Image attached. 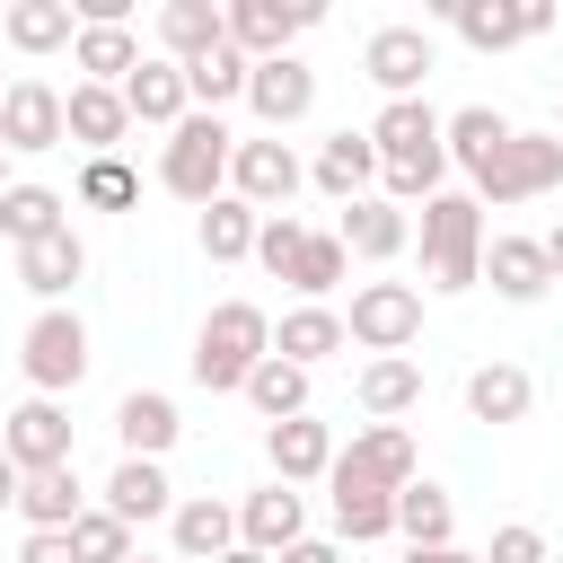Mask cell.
Segmentation results:
<instances>
[{
	"mask_svg": "<svg viewBox=\"0 0 563 563\" xmlns=\"http://www.w3.org/2000/svg\"><path fill=\"white\" fill-rule=\"evenodd\" d=\"M0 150L9 158L62 150V88L53 79H9V97H0Z\"/></svg>",
	"mask_w": 563,
	"mask_h": 563,
	"instance_id": "obj_13",
	"label": "cell"
},
{
	"mask_svg": "<svg viewBox=\"0 0 563 563\" xmlns=\"http://www.w3.org/2000/svg\"><path fill=\"white\" fill-rule=\"evenodd\" d=\"M0 35H9L18 53H62V44L79 35V9H70V0H9V9H0Z\"/></svg>",
	"mask_w": 563,
	"mask_h": 563,
	"instance_id": "obj_31",
	"label": "cell"
},
{
	"mask_svg": "<svg viewBox=\"0 0 563 563\" xmlns=\"http://www.w3.org/2000/svg\"><path fill=\"white\" fill-rule=\"evenodd\" d=\"M449 26H457L475 53H510V44L545 35L554 9H545V0H449Z\"/></svg>",
	"mask_w": 563,
	"mask_h": 563,
	"instance_id": "obj_11",
	"label": "cell"
},
{
	"mask_svg": "<svg viewBox=\"0 0 563 563\" xmlns=\"http://www.w3.org/2000/svg\"><path fill=\"white\" fill-rule=\"evenodd\" d=\"M88 501H79V466H44V475H18V519L26 528H70Z\"/></svg>",
	"mask_w": 563,
	"mask_h": 563,
	"instance_id": "obj_34",
	"label": "cell"
},
{
	"mask_svg": "<svg viewBox=\"0 0 563 563\" xmlns=\"http://www.w3.org/2000/svg\"><path fill=\"white\" fill-rule=\"evenodd\" d=\"M413 238H422V282H431V290L457 299V290L484 282V202H475L466 185H440V194L422 202Z\"/></svg>",
	"mask_w": 563,
	"mask_h": 563,
	"instance_id": "obj_1",
	"label": "cell"
},
{
	"mask_svg": "<svg viewBox=\"0 0 563 563\" xmlns=\"http://www.w3.org/2000/svg\"><path fill=\"white\" fill-rule=\"evenodd\" d=\"M18 563H79V554H70V528H26Z\"/></svg>",
	"mask_w": 563,
	"mask_h": 563,
	"instance_id": "obj_45",
	"label": "cell"
},
{
	"mask_svg": "<svg viewBox=\"0 0 563 563\" xmlns=\"http://www.w3.org/2000/svg\"><path fill=\"white\" fill-rule=\"evenodd\" d=\"M194 238H202L211 264H246V255H255V211H246L238 194H220V202H202V229H194Z\"/></svg>",
	"mask_w": 563,
	"mask_h": 563,
	"instance_id": "obj_40",
	"label": "cell"
},
{
	"mask_svg": "<svg viewBox=\"0 0 563 563\" xmlns=\"http://www.w3.org/2000/svg\"><path fill=\"white\" fill-rule=\"evenodd\" d=\"M123 114H132V123H158V132H176V123L194 114V97H185V70H176L167 53H158V62L141 53V70L123 79Z\"/></svg>",
	"mask_w": 563,
	"mask_h": 563,
	"instance_id": "obj_22",
	"label": "cell"
},
{
	"mask_svg": "<svg viewBox=\"0 0 563 563\" xmlns=\"http://www.w3.org/2000/svg\"><path fill=\"white\" fill-rule=\"evenodd\" d=\"M123 563H158V554H123Z\"/></svg>",
	"mask_w": 563,
	"mask_h": 563,
	"instance_id": "obj_52",
	"label": "cell"
},
{
	"mask_svg": "<svg viewBox=\"0 0 563 563\" xmlns=\"http://www.w3.org/2000/svg\"><path fill=\"white\" fill-rule=\"evenodd\" d=\"M440 141H449V167H484L501 141H510V114H493V106H457V114H440Z\"/></svg>",
	"mask_w": 563,
	"mask_h": 563,
	"instance_id": "obj_36",
	"label": "cell"
},
{
	"mask_svg": "<svg viewBox=\"0 0 563 563\" xmlns=\"http://www.w3.org/2000/svg\"><path fill=\"white\" fill-rule=\"evenodd\" d=\"M123 132H132V114H123V88H70L62 97V141H79L88 158H123Z\"/></svg>",
	"mask_w": 563,
	"mask_h": 563,
	"instance_id": "obj_17",
	"label": "cell"
},
{
	"mask_svg": "<svg viewBox=\"0 0 563 563\" xmlns=\"http://www.w3.org/2000/svg\"><path fill=\"white\" fill-rule=\"evenodd\" d=\"M220 563H264V554H246V545H229V554H220Z\"/></svg>",
	"mask_w": 563,
	"mask_h": 563,
	"instance_id": "obj_50",
	"label": "cell"
},
{
	"mask_svg": "<svg viewBox=\"0 0 563 563\" xmlns=\"http://www.w3.org/2000/svg\"><path fill=\"white\" fill-rule=\"evenodd\" d=\"M0 510H18V466L0 457Z\"/></svg>",
	"mask_w": 563,
	"mask_h": 563,
	"instance_id": "obj_49",
	"label": "cell"
},
{
	"mask_svg": "<svg viewBox=\"0 0 563 563\" xmlns=\"http://www.w3.org/2000/svg\"><path fill=\"white\" fill-rule=\"evenodd\" d=\"M343 273H352V255H343V238H334V229H308L282 282H290L299 299H317V308H325V290H343Z\"/></svg>",
	"mask_w": 563,
	"mask_h": 563,
	"instance_id": "obj_37",
	"label": "cell"
},
{
	"mask_svg": "<svg viewBox=\"0 0 563 563\" xmlns=\"http://www.w3.org/2000/svg\"><path fill=\"white\" fill-rule=\"evenodd\" d=\"M246 106H255V123L282 141L290 123H308V106H317V70H308L299 53H282V62H255V70H246Z\"/></svg>",
	"mask_w": 563,
	"mask_h": 563,
	"instance_id": "obj_12",
	"label": "cell"
},
{
	"mask_svg": "<svg viewBox=\"0 0 563 563\" xmlns=\"http://www.w3.org/2000/svg\"><path fill=\"white\" fill-rule=\"evenodd\" d=\"M299 238H308V229H299L290 211H273V220H255V264H264V273L282 282V273H290V255H299Z\"/></svg>",
	"mask_w": 563,
	"mask_h": 563,
	"instance_id": "obj_43",
	"label": "cell"
},
{
	"mask_svg": "<svg viewBox=\"0 0 563 563\" xmlns=\"http://www.w3.org/2000/svg\"><path fill=\"white\" fill-rule=\"evenodd\" d=\"M246 53L238 44H220V53H202V62H185V97H194V114H220L229 97H246Z\"/></svg>",
	"mask_w": 563,
	"mask_h": 563,
	"instance_id": "obj_38",
	"label": "cell"
},
{
	"mask_svg": "<svg viewBox=\"0 0 563 563\" xmlns=\"http://www.w3.org/2000/svg\"><path fill=\"white\" fill-rule=\"evenodd\" d=\"M70 62L88 70V88H123L141 70V44H132V26H79L70 35Z\"/></svg>",
	"mask_w": 563,
	"mask_h": 563,
	"instance_id": "obj_33",
	"label": "cell"
},
{
	"mask_svg": "<svg viewBox=\"0 0 563 563\" xmlns=\"http://www.w3.org/2000/svg\"><path fill=\"white\" fill-rule=\"evenodd\" d=\"M334 457H343L352 475L387 484V493H405V484H413V466H422V457H413V431H405V422H361V431H352V449H334Z\"/></svg>",
	"mask_w": 563,
	"mask_h": 563,
	"instance_id": "obj_20",
	"label": "cell"
},
{
	"mask_svg": "<svg viewBox=\"0 0 563 563\" xmlns=\"http://www.w3.org/2000/svg\"><path fill=\"white\" fill-rule=\"evenodd\" d=\"M449 528H457V510H449V493L413 475V484L396 493V537H405V554H431V545H449Z\"/></svg>",
	"mask_w": 563,
	"mask_h": 563,
	"instance_id": "obj_35",
	"label": "cell"
},
{
	"mask_svg": "<svg viewBox=\"0 0 563 563\" xmlns=\"http://www.w3.org/2000/svg\"><path fill=\"white\" fill-rule=\"evenodd\" d=\"M264 352H273V317H264L255 299H220V308L202 317V334H194V387L238 396Z\"/></svg>",
	"mask_w": 563,
	"mask_h": 563,
	"instance_id": "obj_2",
	"label": "cell"
},
{
	"mask_svg": "<svg viewBox=\"0 0 563 563\" xmlns=\"http://www.w3.org/2000/svg\"><path fill=\"white\" fill-rule=\"evenodd\" d=\"M325 493H334V537H343V545L396 537V493H387V484H369V475H352V466L334 457V466H325Z\"/></svg>",
	"mask_w": 563,
	"mask_h": 563,
	"instance_id": "obj_15",
	"label": "cell"
},
{
	"mask_svg": "<svg viewBox=\"0 0 563 563\" xmlns=\"http://www.w3.org/2000/svg\"><path fill=\"white\" fill-rule=\"evenodd\" d=\"M264 457H273V484H325V466H334V431L317 422V413H290V422H264Z\"/></svg>",
	"mask_w": 563,
	"mask_h": 563,
	"instance_id": "obj_14",
	"label": "cell"
},
{
	"mask_svg": "<svg viewBox=\"0 0 563 563\" xmlns=\"http://www.w3.org/2000/svg\"><path fill=\"white\" fill-rule=\"evenodd\" d=\"M334 202H361L369 185H378V150H369V132H325V150H317V167H308Z\"/></svg>",
	"mask_w": 563,
	"mask_h": 563,
	"instance_id": "obj_29",
	"label": "cell"
},
{
	"mask_svg": "<svg viewBox=\"0 0 563 563\" xmlns=\"http://www.w3.org/2000/svg\"><path fill=\"white\" fill-rule=\"evenodd\" d=\"M334 238H343V255H361V264H396V255L413 246V220H405L387 194H361V202H343Z\"/></svg>",
	"mask_w": 563,
	"mask_h": 563,
	"instance_id": "obj_18",
	"label": "cell"
},
{
	"mask_svg": "<svg viewBox=\"0 0 563 563\" xmlns=\"http://www.w3.org/2000/svg\"><path fill=\"white\" fill-rule=\"evenodd\" d=\"M422 334V290L413 282H361L352 308H343V343H361L369 361L378 352H405Z\"/></svg>",
	"mask_w": 563,
	"mask_h": 563,
	"instance_id": "obj_6",
	"label": "cell"
},
{
	"mask_svg": "<svg viewBox=\"0 0 563 563\" xmlns=\"http://www.w3.org/2000/svg\"><path fill=\"white\" fill-rule=\"evenodd\" d=\"M484 563H545V528L501 519V528H493V545H484Z\"/></svg>",
	"mask_w": 563,
	"mask_h": 563,
	"instance_id": "obj_44",
	"label": "cell"
},
{
	"mask_svg": "<svg viewBox=\"0 0 563 563\" xmlns=\"http://www.w3.org/2000/svg\"><path fill=\"white\" fill-rule=\"evenodd\" d=\"M484 282H493L510 308H537V299L554 290V273H545V246H537V238H484Z\"/></svg>",
	"mask_w": 563,
	"mask_h": 563,
	"instance_id": "obj_23",
	"label": "cell"
},
{
	"mask_svg": "<svg viewBox=\"0 0 563 563\" xmlns=\"http://www.w3.org/2000/svg\"><path fill=\"white\" fill-rule=\"evenodd\" d=\"M405 563H484V554H457V545H431V554H405Z\"/></svg>",
	"mask_w": 563,
	"mask_h": 563,
	"instance_id": "obj_48",
	"label": "cell"
},
{
	"mask_svg": "<svg viewBox=\"0 0 563 563\" xmlns=\"http://www.w3.org/2000/svg\"><path fill=\"white\" fill-rule=\"evenodd\" d=\"M554 185H563V141H554V132H519V123H510V141L466 176V194H475L484 211L537 202V194H554Z\"/></svg>",
	"mask_w": 563,
	"mask_h": 563,
	"instance_id": "obj_3",
	"label": "cell"
},
{
	"mask_svg": "<svg viewBox=\"0 0 563 563\" xmlns=\"http://www.w3.org/2000/svg\"><path fill=\"white\" fill-rule=\"evenodd\" d=\"M554 141H563V106H554Z\"/></svg>",
	"mask_w": 563,
	"mask_h": 563,
	"instance_id": "obj_53",
	"label": "cell"
},
{
	"mask_svg": "<svg viewBox=\"0 0 563 563\" xmlns=\"http://www.w3.org/2000/svg\"><path fill=\"white\" fill-rule=\"evenodd\" d=\"M299 537H308V501H299L290 484H255V493L238 501V545H246V554L273 563V554L299 545Z\"/></svg>",
	"mask_w": 563,
	"mask_h": 563,
	"instance_id": "obj_16",
	"label": "cell"
},
{
	"mask_svg": "<svg viewBox=\"0 0 563 563\" xmlns=\"http://www.w3.org/2000/svg\"><path fill=\"white\" fill-rule=\"evenodd\" d=\"M97 510H114L123 528L167 519V510H176V484H167V466H158V457H123V466L106 475V501H97Z\"/></svg>",
	"mask_w": 563,
	"mask_h": 563,
	"instance_id": "obj_25",
	"label": "cell"
},
{
	"mask_svg": "<svg viewBox=\"0 0 563 563\" xmlns=\"http://www.w3.org/2000/svg\"><path fill=\"white\" fill-rule=\"evenodd\" d=\"M158 44H167V62H176V70H185V62H202V53H220V44H229L220 0H158Z\"/></svg>",
	"mask_w": 563,
	"mask_h": 563,
	"instance_id": "obj_26",
	"label": "cell"
},
{
	"mask_svg": "<svg viewBox=\"0 0 563 563\" xmlns=\"http://www.w3.org/2000/svg\"><path fill=\"white\" fill-rule=\"evenodd\" d=\"M79 273H88V246H79V229H53V238L18 246V282H26L44 308H62V299L79 290Z\"/></svg>",
	"mask_w": 563,
	"mask_h": 563,
	"instance_id": "obj_19",
	"label": "cell"
},
{
	"mask_svg": "<svg viewBox=\"0 0 563 563\" xmlns=\"http://www.w3.org/2000/svg\"><path fill=\"white\" fill-rule=\"evenodd\" d=\"M18 369H26L35 396H70L88 378V325H79V308H44L26 325V343H18Z\"/></svg>",
	"mask_w": 563,
	"mask_h": 563,
	"instance_id": "obj_5",
	"label": "cell"
},
{
	"mask_svg": "<svg viewBox=\"0 0 563 563\" xmlns=\"http://www.w3.org/2000/svg\"><path fill=\"white\" fill-rule=\"evenodd\" d=\"M176 396H158V387H132L123 405H114V440H123V457H167L176 449Z\"/></svg>",
	"mask_w": 563,
	"mask_h": 563,
	"instance_id": "obj_27",
	"label": "cell"
},
{
	"mask_svg": "<svg viewBox=\"0 0 563 563\" xmlns=\"http://www.w3.org/2000/svg\"><path fill=\"white\" fill-rule=\"evenodd\" d=\"M528 405H537V378H528L519 361L466 369V413H475V422H528Z\"/></svg>",
	"mask_w": 563,
	"mask_h": 563,
	"instance_id": "obj_28",
	"label": "cell"
},
{
	"mask_svg": "<svg viewBox=\"0 0 563 563\" xmlns=\"http://www.w3.org/2000/svg\"><path fill=\"white\" fill-rule=\"evenodd\" d=\"M273 563H343V545H334V537H299V545H282Z\"/></svg>",
	"mask_w": 563,
	"mask_h": 563,
	"instance_id": "obj_46",
	"label": "cell"
},
{
	"mask_svg": "<svg viewBox=\"0 0 563 563\" xmlns=\"http://www.w3.org/2000/svg\"><path fill=\"white\" fill-rule=\"evenodd\" d=\"M220 18H229V44H238L246 62H282L325 9H308V0H299V9H282V0H229Z\"/></svg>",
	"mask_w": 563,
	"mask_h": 563,
	"instance_id": "obj_10",
	"label": "cell"
},
{
	"mask_svg": "<svg viewBox=\"0 0 563 563\" xmlns=\"http://www.w3.org/2000/svg\"><path fill=\"white\" fill-rule=\"evenodd\" d=\"M70 554H79V563H123V554H132V528H123L114 510H79V519H70Z\"/></svg>",
	"mask_w": 563,
	"mask_h": 563,
	"instance_id": "obj_42",
	"label": "cell"
},
{
	"mask_svg": "<svg viewBox=\"0 0 563 563\" xmlns=\"http://www.w3.org/2000/svg\"><path fill=\"white\" fill-rule=\"evenodd\" d=\"M299 185H308V167L290 158V141H273V132H264V141H238V150H229V194H238L255 220L290 211V194H299Z\"/></svg>",
	"mask_w": 563,
	"mask_h": 563,
	"instance_id": "obj_8",
	"label": "cell"
},
{
	"mask_svg": "<svg viewBox=\"0 0 563 563\" xmlns=\"http://www.w3.org/2000/svg\"><path fill=\"white\" fill-rule=\"evenodd\" d=\"M238 396H246L264 422H290V413H308V369H290L282 352H264V361H255V378H246Z\"/></svg>",
	"mask_w": 563,
	"mask_h": 563,
	"instance_id": "obj_39",
	"label": "cell"
},
{
	"mask_svg": "<svg viewBox=\"0 0 563 563\" xmlns=\"http://www.w3.org/2000/svg\"><path fill=\"white\" fill-rule=\"evenodd\" d=\"M229 150H238V132L220 114H185L167 132V150H158V185L176 202H220L229 194Z\"/></svg>",
	"mask_w": 563,
	"mask_h": 563,
	"instance_id": "obj_4",
	"label": "cell"
},
{
	"mask_svg": "<svg viewBox=\"0 0 563 563\" xmlns=\"http://www.w3.org/2000/svg\"><path fill=\"white\" fill-rule=\"evenodd\" d=\"M141 202V176L123 158H88L79 167V211H132Z\"/></svg>",
	"mask_w": 563,
	"mask_h": 563,
	"instance_id": "obj_41",
	"label": "cell"
},
{
	"mask_svg": "<svg viewBox=\"0 0 563 563\" xmlns=\"http://www.w3.org/2000/svg\"><path fill=\"white\" fill-rule=\"evenodd\" d=\"M0 97H9V79H0Z\"/></svg>",
	"mask_w": 563,
	"mask_h": 563,
	"instance_id": "obj_54",
	"label": "cell"
},
{
	"mask_svg": "<svg viewBox=\"0 0 563 563\" xmlns=\"http://www.w3.org/2000/svg\"><path fill=\"white\" fill-rule=\"evenodd\" d=\"M352 396H361V413H369V422H396V413H413V405H422V361H413V352H378V361H361Z\"/></svg>",
	"mask_w": 563,
	"mask_h": 563,
	"instance_id": "obj_24",
	"label": "cell"
},
{
	"mask_svg": "<svg viewBox=\"0 0 563 563\" xmlns=\"http://www.w3.org/2000/svg\"><path fill=\"white\" fill-rule=\"evenodd\" d=\"M167 545H176L185 563H220V554L238 545V510L211 501V493H185V501L167 510Z\"/></svg>",
	"mask_w": 563,
	"mask_h": 563,
	"instance_id": "obj_21",
	"label": "cell"
},
{
	"mask_svg": "<svg viewBox=\"0 0 563 563\" xmlns=\"http://www.w3.org/2000/svg\"><path fill=\"white\" fill-rule=\"evenodd\" d=\"M0 457H9L18 475L70 466V405H62V396H26V405L0 422Z\"/></svg>",
	"mask_w": 563,
	"mask_h": 563,
	"instance_id": "obj_9",
	"label": "cell"
},
{
	"mask_svg": "<svg viewBox=\"0 0 563 563\" xmlns=\"http://www.w3.org/2000/svg\"><path fill=\"white\" fill-rule=\"evenodd\" d=\"M53 229H70V194H53V185H9L0 194V238L9 246H35Z\"/></svg>",
	"mask_w": 563,
	"mask_h": 563,
	"instance_id": "obj_32",
	"label": "cell"
},
{
	"mask_svg": "<svg viewBox=\"0 0 563 563\" xmlns=\"http://www.w3.org/2000/svg\"><path fill=\"white\" fill-rule=\"evenodd\" d=\"M361 70H369V88L396 106V97H422V79L440 70V53H431V26H413V18H387V26H369V44H361Z\"/></svg>",
	"mask_w": 563,
	"mask_h": 563,
	"instance_id": "obj_7",
	"label": "cell"
},
{
	"mask_svg": "<svg viewBox=\"0 0 563 563\" xmlns=\"http://www.w3.org/2000/svg\"><path fill=\"white\" fill-rule=\"evenodd\" d=\"M0 194H9V150H0Z\"/></svg>",
	"mask_w": 563,
	"mask_h": 563,
	"instance_id": "obj_51",
	"label": "cell"
},
{
	"mask_svg": "<svg viewBox=\"0 0 563 563\" xmlns=\"http://www.w3.org/2000/svg\"><path fill=\"white\" fill-rule=\"evenodd\" d=\"M273 352H282L290 369H317L325 352H343V308H317V299H299V308L273 325Z\"/></svg>",
	"mask_w": 563,
	"mask_h": 563,
	"instance_id": "obj_30",
	"label": "cell"
},
{
	"mask_svg": "<svg viewBox=\"0 0 563 563\" xmlns=\"http://www.w3.org/2000/svg\"><path fill=\"white\" fill-rule=\"evenodd\" d=\"M537 246H545V273H554V282H563V220H554V229H545V238H537Z\"/></svg>",
	"mask_w": 563,
	"mask_h": 563,
	"instance_id": "obj_47",
	"label": "cell"
}]
</instances>
